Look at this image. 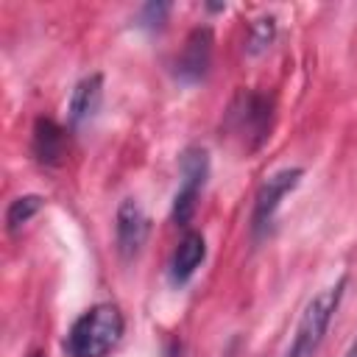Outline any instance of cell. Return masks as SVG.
Returning <instances> with one entry per match:
<instances>
[{"label": "cell", "mask_w": 357, "mask_h": 357, "mask_svg": "<svg viewBox=\"0 0 357 357\" xmlns=\"http://www.w3.org/2000/svg\"><path fill=\"white\" fill-rule=\"evenodd\" d=\"M123 329L126 321L114 304L109 301L92 304L86 312H81L73 321L64 337V351L67 357H106L120 343Z\"/></svg>", "instance_id": "1"}, {"label": "cell", "mask_w": 357, "mask_h": 357, "mask_svg": "<svg viewBox=\"0 0 357 357\" xmlns=\"http://www.w3.org/2000/svg\"><path fill=\"white\" fill-rule=\"evenodd\" d=\"M148 234H151V220H148L145 209L134 198L120 201L117 215H114V237H117L120 257L123 259H134L142 251Z\"/></svg>", "instance_id": "6"}, {"label": "cell", "mask_w": 357, "mask_h": 357, "mask_svg": "<svg viewBox=\"0 0 357 357\" xmlns=\"http://www.w3.org/2000/svg\"><path fill=\"white\" fill-rule=\"evenodd\" d=\"M301 178H304L301 167H279L271 176H265V181L257 187L254 209H251V234L254 237H262L268 231L282 201L301 184Z\"/></svg>", "instance_id": "4"}, {"label": "cell", "mask_w": 357, "mask_h": 357, "mask_svg": "<svg viewBox=\"0 0 357 357\" xmlns=\"http://www.w3.org/2000/svg\"><path fill=\"white\" fill-rule=\"evenodd\" d=\"M167 14H170V3H148V6L139 8L137 25H139V28H148V31H156V28L165 25Z\"/></svg>", "instance_id": "13"}, {"label": "cell", "mask_w": 357, "mask_h": 357, "mask_svg": "<svg viewBox=\"0 0 357 357\" xmlns=\"http://www.w3.org/2000/svg\"><path fill=\"white\" fill-rule=\"evenodd\" d=\"M31 151L36 156L39 165L45 167H59L67 156V131L53 123V120H45L39 117L36 126H33V137H31Z\"/></svg>", "instance_id": "10"}, {"label": "cell", "mask_w": 357, "mask_h": 357, "mask_svg": "<svg viewBox=\"0 0 357 357\" xmlns=\"http://www.w3.org/2000/svg\"><path fill=\"white\" fill-rule=\"evenodd\" d=\"M42 195H20V198H14L11 204H8V209H6V226H8V231L14 234V231H20L39 209H42Z\"/></svg>", "instance_id": "12"}, {"label": "cell", "mask_w": 357, "mask_h": 357, "mask_svg": "<svg viewBox=\"0 0 357 357\" xmlns=\"http://www.w3.org/2000/svg\"><path fill=\"white\" fill-rule=\"evenodd\" d=\"M212 31L204 25V28H195L184 47H181V56L176 59V78L184 81V84H198L206 78L209 67H212Z\"/></svg>", "instance_id": "7"}, {"label": "cell", "mask_w": 357, "mask_h": 357, "mask_svg": "<svg viewBox=\"0 0 357 357\" xmlns=\"http://www.w3.org/2000/svg\"><path fill=\"white\" fill-rule=\"evenodd\" d=\"M343 290H346V276H340L335 284L324 287L321 293H315L307 301L284 357H315V351L321 349V343L329 332V324H332V318L343 301Z\"/></svg>", "instance_id": "2"}, {"label": "cell", "mask_w": 357, "mask_h": 357, "mask_svg": "<svg viewBox=\"0 0 357 357\" xmlns=\"http://www.w3.org/2000/svg\"><path fill=\"white\" fill-rule=\"evenodd\" d=\"M100 100H103V75H100V73L84 75V78L73 86V95H70V103H67L70 128H81L84 123H89V120L98 114Z\"/></svg>", "instance_id": "9"}, {"label": "cell", "mask_w": 357, "mask_h": 357, "mask_svg": "<svg viewBox=\"0 0 357 357\" xmlns=\"http://www.w3.org/2000/svg\"><path fill=\"white\" fill-rule=\"evenodd\" d=\"M178 176H181V184L173 195V212L170 215L178 226H187L195 215L201 190L206 187V178H209V153H206V148H201V145L184 148L181 156H178Z\"/></svg>", "instance_id": "3"}, {"label": "cell", "mask_w": 357, "mask_h": 357, "mask_svg": "<svg viewBox=\"0 0 357 357\" xmlns=\"http://www.w3.org/2000/svg\"><path fill=\"white\" fill-rule=\"evenodd\" d=\"M276 39V20L273 17H259L248 25V36H245V53L248 56H259L265 53Z\"/></svg>", "instance_id": "11"}, {"label": "cell", "mask_w": 357, "mask_h": 357, "mask_svg": "<svg viewBox=\"0 0 357 357\" xmlns=\"http://www.w3.org/2000/svg\"><path fill=\"white\" fill-rule=\"evenodd\" d=\"M204 259H206V240H204V234L201 231H187L178 240V245H176V251L170 257V268H167L170 284L173 287H184L195 276V271L201 268Z\"/></svg>", "instance_id": "8"}, {"label": "cell", "mask_w": 357, "mask_h": 357, "mask_svg": "<svg viewBox=\"0 0 357 357\" xmlns=\"http://www.w3.org/2000/svg\"><path fill=\"white\" fill-rule=\"evenodd\" d=\"M33 357H39V354H33Z\"/></svg>", "instance_id": "15"}, {"label": "cell", "mask_w": 357, "mask_h": 357, "mask_svg": "<svg viewBox=\"0 0 357 357\" xmlns=\"http://www.w3.org/2000/svg\"><path fill=\"white\" fill-rule=\"evenodd\" d=\"M229 128L243 137L248 151H257L271 137V100L257 92L240 95L229 109Z\"/></svg>", "instance_id": "5"}, {"label": "cell", "mask_w": 357, "mask_h": 357, "mask_svg": "<svg viewBox=\"0 0 357 357\" xmlns=\"http://www.w3.org/2000/svg\"><path fill=\"white\" fill-rule=\"evenodd\" d=\"M343 357H357V335L351 337V343H349V349L343 351Z\"/></svg>", "instance_id": "14"}]
</instances>
